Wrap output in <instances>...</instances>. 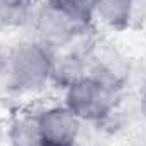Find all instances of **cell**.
Here are the masks:
<instances>
[{"label": "cell", "mask_w": 146, "mask_h": 146, "mask_svg": "<svg viewBox=\"0 0 146 146\" xmlns=\"http://www.w3.org/2000/svg\"><path fill=\"white\" fill-rule=\"evenodd\" d=\"M119 97V83L99 75H87L66 88L65 106L80 121L97 122L114 110Z\"/></svg>", "instance_id": "2"}, {"label": "cell", "mask_w": 146, "mask_h": 146, "mask_svg": "<svg viewBox=\"0 0 146 146\" xmlns=\"http://www.w3.org/2000/svg\"><path fill=\"white\" fill-rule=\"evenodd\" d=\"M134 0H94V17L109 29H124L131 22Z\"/></svg>", "instance_id": "7"}, {"label": "cell", "mask_w": 146, "mask_h": 146, "mask_svg": "<svg viewBox=\"0 0 146 146\" xmlns=\"http://www.w3.org/2000/svg\"><path fill=\"white\" fill-rule=\"evenodd\" d=\"M51 2L87 27L94 19V0H51Z\"/></svg>", "instance_id": "9"}, {"label": "cell", "mask_w": 146, "mask_h": 146, "mask_svg": "<svg viewBox=\"0 0 146 146\" xmlns=\"http://www.w3.org/2000/svg\"><path fill=\"white\" fill-rule=\"evenodd\" d=\"M53 51L39 41L17 44L5 60V73L10 88L34 92L51 80Z\"/></svg>", "instance_id": "1"}, {"label": "cell", "mask_w": 146, "mask_h": 146, "mask_svg": "<svg viewBox=\"0 0 146 146\" xmlns=\"http://www.w3.org/2000/svg\"><path fill=\"white\" fill-rule=\"evenodd\" d=\"M46 146H53V145H46Z\"/></svg>", "instance_id": "11"}, {"label": "cell", "mask_w": 146, "mask_h": 146, "mask_svg": "<svg viewBox=\"0 0 146 146\" xmlns=\"http://www.w3.org/2000/svg\"><path fill=\"white\" fill-rule=\"evenodd\" d=\"M33 19H34L37 41L46 48H49L51 51L72 44L87 29V26H83L72 15H68L51 0H48L41 9H37Z\"/></svg>", "instance_id": "3"}, {"label": "cell", "mask_w": 146, "mask_h": 146, "mask_svg": "<svg viewBox=\"0 0 146 146\" xmlns=\"http://www.w3.org/2000/svg\"><path fill=\"white\" fill-rule=\"evenodd\" d=\"M33 12V0H0V27L26 24Z\"/></svg>", "instance_id": "8"}, {"label": "cell", "mask_w": 146, "mask_h": 146, "mask_svg": "<svg viewBox=\"0 0 146 146\" xmlns=\"http://www.w3.org/2000/svg\"><path fill=\"white\" fill-rule=\"evenodd\" d=\"M88 75V54L72 49V46L53 51L51 61V82L63 87L65 90L75 82Z\"/></svg>", "instance_id": "5"}, {"label": "cell", "mask_w": 146, "mask_h": 146, "mask_svg": "<svg viewBox=\"0 0 146 146\" xmlns=\"http://www.w3.org/2000/svg\"><path fill=\"white\" fill-rule=\"evenodd\" d=\"M143 102H141V106H143V110H145V114H146V88H145V92H143V99H141Z\"/></svg>", "instance_id": "10"}, {"label": "cell", "mask_w": 146, "mask_h": 146, "mask_svg": "<svg viewBox=\"0 0 146 146\" xmlns=\"http://www.w3.org/2000/svg\"><path fill=\"white\" fill-rule=\"evenodd\" d=\"M7 138L10 146H46L37 114L17 115L9 126Z\"/></svg>", "instance_id": "6"}, {"label": "cell", "mask_w": 146, "mask_h": 146, "mask_svg": "<svg viewBox=\"0 0 146 146\" xmlns=\"http://www.w3.org/2000/svg\"><path fill=\"white\" fill-rule=\"evenodd\" d=\"M39 124L46 139V145L53 146H73L82 121L73 114L66 106L63 107H49L37 114Z\"/></svg>", "instance_id": "4"}]
</instances>
